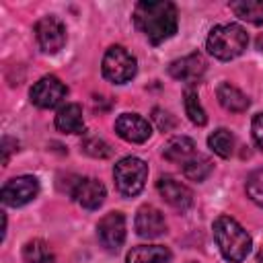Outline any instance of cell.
<instances>
[{"instance_id":"obj_1","label":"cell","mask_w":263,"mask_h":263,"mask_svg":"<svg viewBox=\"0 0 263 263\" xmlns=\"http://www.w3.org/2000/svg\"><path fill=\"white\" fill-rule=\"evenodd\" d=\"M136 29L154 45L177 33V8L168 0H142L134 8Z\"/></svg>"},{"instance_id":"obj_2","label":"cell","mask_w":263,"mask_h":263,"mask_svg":"<svg viewBox=\"0 0 263 263\" xmlns=\"http://www.w3.org/2000/svg\"><path fill=\"white\" fill-rule=\"evenodd\" d=\"M214 240L222 253V257L230 263H242L251 253L253 240L249 232L230 216H218L214 220Z\"/></svg>"},{"instance_id":"obj_3","label":"cell","mask_w":263,"mask_h":263,"mask_svg":"<svg viewBox=\"0 0 263 263\" xmlns=\"http://www.w3.org/2000/svg\"><path fill=\"white\" fill-rule=\"evenodd\" d=\"M249 45V35L247 31L236 25V23H224V25H216L208 39H205V47L208 51L222 62L234 60L238 58Z\"/></svg>"},{"instance_id":"obj_4","label":"cell","mask_w":263,"mask_h":263,"mask_svg":"<svg viewBox=\"0 0 263 263\" xmlns=\"http://www.w3.org/2000/svg\"><path fill=\"white\" fill-rule=\"evenodd\" d=\"M115 187L123 197H136L148 179V164L138 156L121 158L113 168Z\"/></svg>"},{"instance_id":"obj_5","label":"cell","mask_w":263,"mask_h":263,"mask_svg":"<svg viewBox=\"0 0 263 263\" xmlns=\"http://www.w3.org/2000/svg\"><path fill=\"white\" fill-rule=\"evenodd\" d=\"M103 76L113 84H125L129 82L138 72L136 58L123 47V45H111L103 55Z\"/></svg>"},{"instance_id":"obj_6","label":"cell","mask_w":263,"mask_h":263,"mask_svg":"<svg viewBox=\"0 0 263 263\" xmlns=\"http://www.w3.org/2000/svg\"><path fill=\"white\" fill-rule=\"evenodd\" d=\"M68 95V88L66 84L53 76V74H47V76H41L29 90V97H31V103L39 109H53L55 105H60L64 101V97Z\"/></svg>"},{"instance_id":"obj_7","label":"cell","mask_w":263,"mask_h":263,"mask_svg":"<svg viewBox=\"0 0 263 263\" xmlns=\"http://www.w3.org/2000/svg\"><path fill=\"white\" fill-rule=\"evenodd\" d=\"M39 193V181L31 175H23V177H14L10 181L4 183L0 197L4 201V205L10 208H21L29 201H33Z\"/></svg>"},{"instance_id":"obj_8","label":"cell","mask_w":263,"mask_h":263,"mask_svg":"<svg viewBox=\"0 0 263 263\" xmlns=\"http://www.w3.org/2000/svg\"><path fill=\"white\" fill-rule=\"evenodd\" d=\"M35 39L45 53H58L66 45V27L55 16H43L35 23Z\"/></svg>"},{"instance_id":"obj_9","label":"cell","mask_w":263,"mask_h":263,"mask_svg":"<svg viewBox=\"0 0 263 263\" xmlns=\"http://www.w3.org/2000/svg\"><path fill=\"white\" fill-rule=\"evenodd\" d=\"M97 236L109 253H117L125 240V216L121 212L105 214L97 224Z\"/></svg>"},{"instance_id":"obj_10","label":"cell","mask_w":263,"mask_h":263,"mask_svg":"<svg viewBox=\"0 0 263 263\" xmlns=\"http://www.w3.org/2000/svg\"><path fill=\"white\" fill-rule=\"evenodd\" d=\"M115 132L121 140H125L129 144H144L150 138L152 127H150L148 119H144L138 113H121L115 119Z\"/></svg>"},{"instance_id":"obj_11","label":"cell","mask_w":263,"mask_h":263,"mask_svg":"<svg viewBox=\"0 0 263 263\" xmlns=\"http://www.w3.org/2000/svg\"><path fill=\"white\" fill-rule=\"evenodd\" d=\"M156 189L160 193V197L171 205L175 208L177 212H185L191 208L193 203V193L187 185H183L181 181L173 179V177H160L156 181Z\"/></svg>"},{"instance_id":"obj_12","label":"cell","mask_w":263,"mask_h":263,"mask_svg":"<svg viewBox=\"0 0 263 263\" xmlns=\"http://www.w3.org/2000/svg\"><path fill=\"white\" fill-rule=\"evenodd\" d=\"M168 74L175 80H181V82H187V84H195L205 74V60H203L201 53H189L185 58H179V60L171 62Z\"/></svg>"},{"instance_id":"obj_13","label":"cell","mask_w":263,"mask_h":263,"mask_svg":"<svg viewBox=\"0 0 263 263\" xmlns=\"http://www.w3.org/2000/svg\"><path fill=\"white\" fill-rule=\"evenodd\" d=\"M136 232L142 238H158L166 232V222L160 210L154 205H142L136 214Z\"/></svg>"},{"instance_id":"obj_14","label":"cell","mask_w":263,"mask_h":263,"mask_svg":"<svg viewBox=\"0 0 263 263\" xmlns=\"http://www.w3.org/2000/svg\"><path fill=\"white\" fill-rule=\"evenodd\" d=\"M105 195H107V189H105V185L99 179L84 177L76 185V189L72 193V199L78 205H82L84 210H97L105 201Z\"/></svg>"},{"instance_id":"obj_15","label":"cell","mask_w":263,"mask_h":263,"mask_svg":"<svg viewBox=\"0 0 263 263\" xmlns=\"http://www.w3.org/2000/svg\"><path fill=\"white\" fill-rule=\"evenodd\" d=\"M125 263H173V253L162 245H138L127 253Z\"/></svg>"},{"instance_id":"obj_16","label":"cell","mask_w":263,"mask_h":263,"mask_svg":"<svg viewBox=\"0 0 263 263\" xmlns=\"http://www.w3.org/2000/svg\"><path fill=\"white\" fill-rule=\"evenodd\" d=\"M197 150H195V142L187 136H175L171 138L164 148H162V156L168 160V162H175V164H185L191 156H195Z\"/></svg>"},{"instance_id":"obj_17","label":"cell","mask_w":263,"mask_h":263,"mask_svg":"<svg viewBox=\"0 0 263 263\" xmlns=\"http://www.w3.org/2000/svg\"><path fill=\"white\" fill-rule=\"evenodd\" d=\"M216 97H218L220 105L226 111H232V113H242L251 105L249 97L240 88H236L234 84H230V82H220L218 88H216Z\"/></svg>"},{"instance_id":"obj_18","label":"cell","mask_w":263,"mask_h":263,"mask_svg":"<svg viewBox=\"0 0 263 263\" xmlns=\"http://www.w3.org/2000/svg\"><path fill=\"white\" fill-rule=\"evenodd\" d=\"M55 127L62 134H82L84 132V117L82 107L78 103L64 105L55 115Z\"/></svg>"},{"instance_id":"obj_19","label":"cell","mask_w":263,"mask_h":263,"mask_svg":"<svg viewBox=\"0 0 263 263\" xmlns=\"http://www.w3.org/2000/svg\"><path fill=\"white\" fill-rule=\"evenodd\" d=\"M230 10L240 18L251 25H263V2L259 0H238L230 2Z\"/></svg>"},{"instance_id":"obj_20","label":"cell","mask_w":263,"mask_h":263,"mask_svg":"<svg viewBox=\"0 0 263 263\" xmlns=\"http://www.w3.org/2000/svg\"><path fill=\"white\" fill-rule=\"evenodd\" d=\"M23 259L25 263H58L49 245L41 238H33L23 247Z\"/></svg>"},{"instance_id":"obj_21","label":"cell","mask_w":263,"mask_h":263,"mask_svg":"<svg viewBox=\"0 0 263 263\" xmlns=\"http://www.w3.org/2000/svg\"><path fill=\"white\" fill-rule=\"evenodd\" d=\"M208 146L214 154H218L220 158H228L232 152H234V136L226 129V127H220L216 132L210 134L208 138Z\"/></svg>"},{"instance_id":"obj_22","label":"cell","mask_w":263,"mask_h":263,"mask_svg":"<svg viewBox=\"0 0 263 263\" xmlns=\"http://www.w3.org/2000/svg\"><path fill=\"white\" fill-rule=\"evenodd\" d=\"M212 168H214V164H212V160L205 156V154H195V156H191L185 164H183V175L187 177V179H191V181H203L210 173H212Z\"/></svg>"},{"instance_id":"obj_23","label":"cell","mask_w":263,"mask_h":263,"mask_svg":"<svg viewBox=\"0 0 263 263\" xmlns=\"http://www.w3.org/2000/svg\"><path fill=\"white\" fill-rule=\"evenodd\" d=\"M183 103H185V113L191 119V123H195V125H205L208 123V115H205V111L199 103V97L193 88H187L183 92Z\"/></svg>"},{"instance_id":"obj_24","label":"cell","mask_w":263,"mask_h":263,"mask_svg":"<svg viewBox=\"0 0 263 263\" xmlns=\"http://www.w3.org/2000/svg\"><path fill=\"white\" fill-rule=\"evenodd\" d=\"M82 152H86L92 158H109L113 148L99 136H86L82 140Z\"/></svg>"},{"instance_id":"obj_25","label":"cell","mask_w":263,"mask_h":263,"mask_svg":"<svg viewBox=\"0 0 263 263\" xmlns=\"http://www.w3.org/2000/svg\"><path fill=\"white\" fill-rule=\"evenodd\" d=\"M247 195L253 203L257 205H263V168H257L253 171L249 177H247Z\"/></svg>"},{"instance_id":"obj_26","label":"cell","mask_w":263,"mask_h":263,"mask_svg":"<svg viewBox=\"0 0 263 263\" xmlns=\"http://www.w3.org/2000/svg\"><path fill=\"white\" fill-rule=\"evenodd\" d=\"M152 121L156 123V127H158L160 132H171V129L177 125L175 115H171L168 111H164V109H160V107H154V109H152Z\"/></svg>"},{"instance_id":"obj_27","label":"cell","mask_w":263,"mask_h":263,"mask_svg":"<svg viewBox=\"0 0 263 263\" xmlns=\"http://www.w3.org/2000/svg\"><path fill=\"white\" fill-rule=\"evenodd\" d=\"M251 132H253V140H255V144L263 150V113H257V115L253 117Z\"/></svg>"},{"instance_id":"obj_28","label":"cell","mask_w":263,"mask_h":263,"mask_svg":"<svg viewBox=\"0 0 263 263\" xmlns=\"http://www.w3.org/2000/svg\"><path fill=\"white\" fill-rule=\"evenodd\" d=\"M14 150H18V142L12 140V138H8V136L2 138V164H8L10 154H12Z\"/></svg>"},{"instance_id":"obj_29","label":"cell","mask_w":263,"mask_h":263,"mask_svg":"<svg viewBox=\"0 0 263 263\" xmlns=\"http://www.w3.org/2000/svg\"><path fill=\"white\" fill-rule=\"evenodd\" d=\"M257 261H259V263H263V249L259 251V255H257Z\"/></svg>"}]
</instances>
